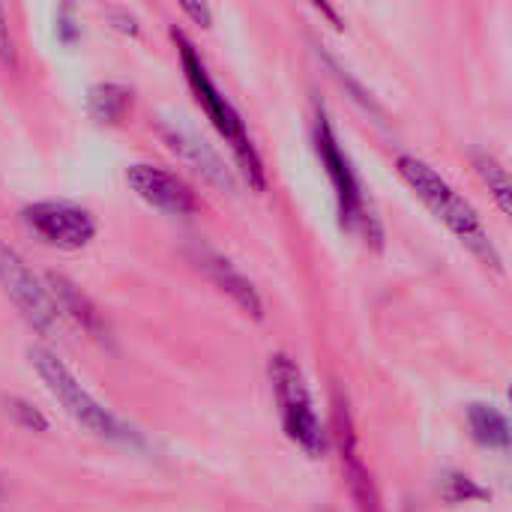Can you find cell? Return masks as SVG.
Instances as JSON below:
<instances>
[{"label":"cell","mask_w":512,"mask_h":512,"mask_svg":"<svg viewBox=\"0 0 512 512\" xmlns=\"http://www.w3.org/2000/svg\"><path fill=\"white\" fill-rule=\"evenodd\" d=\"M399 177L417 192V198L489 267L501 270V255L495 249V243L489 240V231L483 228V219L477 216V210L423 159L417 156H399L396 159Z\"/></svg>","instance_id":"obj_1"},{"label":"cell","mask_w":512,"mask_h":512,"mask_svg":"<svg viewBox=\"0 0 512 512\" xmlns=\"http://www.w3.org/2000/svg\"><path fill=\"white\" fill-rule=\"evenodd\" d=\"M171 39L180 51V63H183V72H186V81L195 93V102L204 108V114L210 117V123L216 126V132L228 141V147L234 150L246 180L252 189L264 192L267 186V174H264V162H261V153L258 147L252 144V135L240 117V111L219 93V87L213 84V78L207 75V66L201 60V54L195 51V45L180 33V30H171Z\"/></svg>","instance_id":"obj_2"},{"label":"cell","mask_w":512,"mask_h":512,"mask_svg":"<svg viewBox=\"0 0 512 512\" xmlns=\"http://www.w3.org/2000/svg\"><path fill=\"white\" fill-rule=\"evenodd\" d=\"M27 360L33 366V372L39 375V381L45 384V390L60 402V408L81 423L87 432L105 438V441H117V444H141L138 432L132 426H126L120 417H114L75 375L72 369L51 351L45 348H30Z\"/></svg>","instance_id":"obj_3"},{"label":"cell","mask_w":512,"mask_h":512,"mask_svg":"<svg viewBox=\"0 0 512 512\" xmlns=\"http://www.w3.org/2000/svg\"><path fill=\"white\" fill-rule=\"evenodd\" d=\"M312 141H315V153L333 183L336 192V210H339V225L345 231H354L360 237H366V243H372L375 249H381V222L369 213L366 198H363V186L357 180V171L348 159V153L342 150L336 129L327 117L324 108H318L315 114V129H312Z\"/></svg>","instance_id":"obj_4"},{"label":"cell","mask_w":512,"mask_h":512,"mask_svg":"<svg viewBox=\"0 0 512 512\" xmlns=\"http://www.w3.org/2000/svg\"><path fill=\"white\" fill-rule=\"evenodd\" d=\"M270 384L279 402L282 429L285 435L312 459H321L327 453V432L315 414V402L309 393V384L303 378V369L288 354L270 357Z\"/></svg>","instance_id":"obj_5"},{"label":"cell","mask_w":512,"mask_h":512,"mask_svg":"<svg viewBox=\"0 0 512 512\" xmlns=\"http://www.w3.org/2000/svg\"><path fill=\"white\" fill-rule=\"evenodd\" d=\"M0 285L6 291V297L15 303V309L21 312V318L42 336L57 333L60 315L48 297L45 282L27 267V261L18 255V249H12L9 243L0 240Z\"/></svg>","instance_id":"obj_6"},{"label":"cell","mask_w":512,"mask_h":512,"mask_svg":"<svg viewBox=\"0 0 512 512\" xmlns=\"http://www.w3.org/2000/svg\"><path fill=\"white\" fill-rule=\"evenodd\" d=\"M24 225L57 249H84L96 237V219L69 201H36L21 210Z\"/></svg>","instance_id":"obj_7"},{"label":"cell","mask_w":512,"mask_h":512,"mask_svg":"<svg viewBox=\"0 0 512 512\" xmlns=\"http://www.w3.org/2000/svg\"><path fill=\"white\" fill-rule=\"evenodd\" d=\"M333 423H336V441H339V456H342V471H345V483L351 489V501L357 512H384L381 507V495L378 486L360 456V444H357V432H354V420L348 411V402L339 396L336 399V411H333Z\"/></svg>","instance_id":"obj_8"},{"label":"cell","mask_w":512,"mask_h":512,"mask_svg":"<svg viewBox=\"0 0 512 512\" xmlns=\"http://www.w3.org/2000/svg\"><path fill=\"white\" fill-rule=\"evenodd\" d=\"M126 183L144 204H150L168 216H189L198 210L195 192L177 174H171L165 168L138 162L126 171Z\"/></svg>","instance_id":"obj_9"},{"label":"cell","mask_w":512,"mask_h":512,"mask_svg":"<svg viewBox=\"0 0 512 512\" xmlns=\"http://www.w3.org/2000/svg\"><path fill=\"white\" fill-rule=\"evenodd\" d=\"M162 138H165V144L189 165V168H195L198 174H204V180H210L213 186H219V189H234V177H231V171L225 168V162L216 156V150L207 144V141H201L192 129H186V126H162Z\"/></svg>","instance_id":"obj_10"},{"label":"cell","mask_w":512,"mask_h":512,"mask_svg":"<svg viewBox=\"0 0 512 512\" xmlns=\"http://www.w3.org/2000/svg\"><path fill=\"white\" fill-rule=\"evenodd\" d=\"M45 288H48V297L57 309V315H66L72 318L84 333H90L93 339H105V321L99 315V309L93 306V300L72 282L66 279L63 273H48L45 279Z\"/></svg>","instance_id":"obj_11"},{"label":"cell","mask_w":512,"mask_h":512,"mask_svg":"<svg viewBox=\"0 0 512 512\" xmlns=\"http://www.w3.org/2000/svg\"><path fill=\"white\" fill-rule=\"evenodd\" d=\"M201 264H204V270L210 273V279L243 309V312H249L252 318H264V303H261V294H258V288L228 261V258H222V255H216V252H204L201 255Z\"/></svg>","instance_id":"obj_12"},{"label":"cell","mask_w":512,"mask_h":512,"mask_svg":"<svg viewBox=\"0 0 512 512\" xmlns=\"http://www.w3.org/2000/svg\"><path fill=\"white\" fill-rule=\"evenodd\" d=\"M468 426H471V435L480 447L501 450V453L510 450V420L495 405H486V402L471 405L468 408Z\"/></svg>","instance_id":"obj_13"},{"label":"cell","mask_w":512,"mask_h":512,"mask_svg":"<svg viewBox=\"0 0 512 512\" xmlns=\"http://www.w3.org/2000/svg\"><path fill=\"white\" fill-rule=\"evenodd\" d=\"M132 108V90L117 81L93 84L87 93V111L99 123H120Z\"/></svg>","instance_id":"obj_14"},{"label":"cell","mask_w":512,"mask_h":512,"mask_svg":"<svg viewBox=\"0 0 512 512\" xmlns=\"http://www.w3.org/2000/svg\"><path fill=\"white\" fill-rule=\"evenodd\" d=\"M474 168H477L480 180L489 186V192L495 195L498 207L510 216L512 192H510V174H507V168H504L495 156H489V153H477V156H474Z\"/></svg>","instance_id":"obj_15"},{"label":"cell","mask_w":512,"mask_h":512,"mask_svg":"<svg viewBox=\"0 0 512 512\" xmlns=\"http://www.w3.org/2000/svg\"><path fill=\"white\" fill-rule=\"evenodd\" d=\"M441 495L447 504H471V501H483L486 489L477 486V480H471L468 474H447L441 480Z\"/></svg>","instance_id":"obj_16"},{"label":"cell","mask_w":512,"mask_h":512,"mask_svg":"<svg viewBox=\"0 0 512 512\" xmlns=\"http://www.w3.org/2000/svg\"><path fill=\"white\" fill-rule=\"evenodd\" d=\"M6 411L12 414V420H15L18 426H24V429H30V432H48V420H45L33 405H27V402H21V399H9V402H6Z\"/></svg>","instance_id":"obj_17"},{"label":"cell","mask_w":512,"mask_h":512,"mask_svg":"<svg viewBox=\"0 0 512 512\" xmlns=\"http://www.w3.org/2000/svg\"><path fill=\"white\" fill-rule=\"evenodd\" d=\"M0 63L6 69H15L18 66V51H15L12 33H9V18H6V9L3 6H0Z\"/></svg>","instance_id":"obj_18"},{"label":"cell","mask_w":512,"mask_h":512,"mask_svg":"<svg viewBox=\"0 0 512 512\" xmlns=\"http://www.w3.org/2000/svg\"><path fill=\"white\" fill-rule=\"evenodd\" d=\"M78 24H75V18H72V9L69 6H60L57 9V39L60 42H66V45H72L75 39H78Z\"/></svg>","instance_id":"obj_19"},{"label":"cell","mask_w":512,"mask_h":512,"mask_svg":"<svg viewBox=\"0 0 512 512\" xmlns=\"http://www.w3.org/2000/svg\"><path fill=\"white\" fill-rule=\"evenodd\" d=\"M180 9H183V15L195 18V24H201V27H210L213 24V12H210L207 3H183Z\"/></svg>","instance_id":"obj_20"},{"label":"cell","mask_w":512,"mask_h":512,"mask_svg":"<svg viewBox=\"0 0 512 512\" xmlns=\"http://www.w3.org/2000/svg\"><path fill=\"white\" fill-rule=\"evenodd\" d=\"M108 15H111V21H114V27H117V30H123V33H129V36H138V30H141V27H138L135 15H129L126 9H111Z\"/></svg>","instance_id":"obj_21"}]
</instances>
